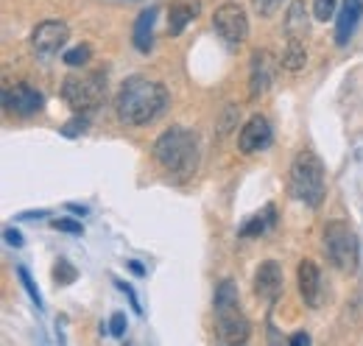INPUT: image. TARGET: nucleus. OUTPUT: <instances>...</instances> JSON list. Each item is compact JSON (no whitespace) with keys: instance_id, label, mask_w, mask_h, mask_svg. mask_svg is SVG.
Listing matches in <instances>:
<instances>
[{"instance_id":"obj_5","label":"nucleus","mask_w":363,"mask_h":346,"mask_svg":"<svg viewBox=\"0 0 363 346\" xmlns=\"http://www.w3.org/2000/svg\"><path fill=\"white\" fill-rule=\"evenodd\" d=\"M324 252L327 260L344 274H355L361 265V240L347 221H330L324 226Z\"/></svg>"},{"instance_id":"obj_27","label":"nucleus","mask_w":363,"mask_h":346,"mask_svg":"<svg viewBox=\"0 0 363 346\" xmlns=\"http://www.w3.org/2000/svg\"><path fill=\"white\" fill-rule=\"evenodd\" d=\"M126 316L123 313H112V318H109V333L115 335V338H123L126 335Z\"/></svg>"},{"instance_id":"obj_31","label":"nucleus","mask_w":363,"mask_h":346,"mask_svg":"<svg viewBox=\"0 0 363 346\" xmlns=\"http://www.w3.org/2000/svg\"><path fill=\"white\" fill-rule=\"evenodd\" d=\"M311 344V335L308 333H296V335H291V346H308Z\"/></svg>"},{"instance_id":"obj_29","label":"nucleus","mask_w":363,"mask_h":346,"mask_svg":"<svg viewBox=\"0 0 363 346\" xmlns=\"http://www.w3.org/2000/svg\"><path fill=\"white\" fill-rule=\"evenodd\" d=\"M238 121V106L235 104H229L227 109H224V118H221V134H227L232 129V123Z\"/></svg>"},{"instance_id":"obj_10","label":"nucleus","mask_w":363,"mask_h":346,"mask_svg":"<svg viewBox=\"0 0 363 346\" xmlns=\"http://www.w3.org/2000/svg\"><path fill=\"white\" fill-rule=\"evenodd\" d=\"M3 106L9 112H14L17 118H31L37 112H43L45 98L40 89H34L31 84H14L3 89Z\"/></svg>"},{"instance_id":"obj_18","label":"nucleus","mask_w":363,"mask_h":346,"mask_svg":"<svg viewBox=\"0 0 363 346\" xmlns=\"http://www.w3.org/2000/svg\"><path fill=\"white\" fill-rule=\"evenodd\" d=\"M282 67L291 70V73H299L305 65H308V48H305V40H288V48L282 53Z\"/></svg>"},{"instance_id":"obj_19","label":"nucleus","mask_w":363,"mask_h":346,"mask_svg":"<svg viewBox=\"0 0 363 346\" xmlns=\"http://www.w3.org/2000/svg\"><path fill=\"white\" fill-rule=\"evenodd\" d=\"M274 213H277V210H274V204H269L263 213H257L249 223H243V226H240V238H260V235H263V232L274 223Z\"/></svg>"},{"instance_id":"obj_32","label":"nucleus","mask_w":363,"mask_h":346,"mask_svg":"<svg viewBox=\"0 0 363 346\" xmlns=\"http://www.w3.org/2000/svg\"><path fill=\"white\" fill-rule=\"evenodd\" d=\"M129 271H132V274H137V277H143V274H145V268H143L140 262H135V260H129Z\"/></svg>"},{"instance_id":"obj_30","label":"nucleus","mask_w":363,"mask_h":346,"mask_svg":"<svg viewBox=\"0 0 363 346\" xmlns=\"http://www.w3.org/2000/svg\"><path fill=\"white\" fill-rule=\"evenodd\" d=\"M3 235H6V243H9V246H23V235H20L17 229H11V226H9Z\"/></svg>"},{"instance_id":"obj_23","label":"nucleus","mask_w":363,"mask_h":346,"mask_svg":"<svg viewBox=\"0 0 363 346\" xmlns=\"http://www.w3.org/2000/svg\"><path fill=\"white\" fill-rule=\"evenodd\" d=\"M313 17L318 23L338 17V0H313Z\"/></svg>"},{"instance_id":"obj_17","label":"nucleus","mask_w":363,"mask_h":346,"mask_svg":"<svg viewBox=\"0 0 363 346\" xmlns=\"http://www.w3.org/2000/svg\"><path fill=\"white\" fill-rule=\"evenodd\" d=\"M282 28H285V37H288V40H305V34H308V28H311L305 0H291V6H288V11H285Z\"/></svg>"},{"instance_id":"obj_20","label":"nucleus","mask_w":363,"mask_h":346,"mask_svg":"<svg viewBox=\"0 0 363 346\" xmlns=\"http://www.w3.org/2000/svg\"><path fill=\"white\" fill-rule=\"evenodd\" d=\"M17 279H20L23 291L31 296V302L43 310V307H45V304H43V294H40V288H37V282H34V277L28 274V268H26V265H17Z\"/></svg>"},{"instance_id":"obj_8","label":"nucleus","mask_w":363,"mask_h":346,"mask_svg":"<svg viewBox=\"0 0 363 346\" xmlns=\"http://www.w3.org/2000/svg\"><path fill=\"white\" fill-rule=\"evenodd\" d=\"M70 40V28L62 23V20H43L31 37H28V45L34 50L37 59H53L65 45Z\"/></svg>"},{"instance_id":"obj_34","label":"nucleus","mask_w":363,"mask_h":346,"mask_svg":"<svg viewBox=\"0 0 363 346\" xmlns=\"http://www.w3.org/2000/svg\"><path fill=\"white\" fill-rule=\"evenodd\" d=\"M45 213H23L20 218H26V221H31V218H43Z\"/></svg>"},{"instance_id":"obj_1","label":"nucleus","mask_w":363,"mask_h":346,"mask_svg":"<svg viewBox=\"0 0 363 346\" xmlns=\"http://www.w3.org/2000/svg\"><path fill=\"white\" fill-rule=\"evenodd\" d=\"M168 101H171V95H168L165 84H160L148 76H129L118 89L115 112L123 126L140 129V126L154 123L168 109Z\"/></svg>"},{"instance_id":"obj_4","label":"nucleus","mask_w":363,"mask_h":346,"mask_svg":"<svg viewBox=\"0 0 363 346\" xmlns=\"http://www.w3.org/2000/svg\"><path fill=\"white\" fill-rule=\"evenodd\" d=\"M291 193L296 201H302L305 207L316 210L321 207L324 196H327V182H324V165L313 151H299L291 162Z\"/></svg>"},{"instance_id":"obj_15","label":"nucleus","mask_w":363,"mask_h":346,"mask_svg":"<svg viewBox=\"0 0 363 346\" xmlns=\"http://www.w3.org/2000/svg\"><path fill=\"white\" fill-rule=\"evenodd\" d=\"M157 14H160L157 6H148V9H143L137 14L135 28H132V43H135V48L140 53H148L154 48V23H157Z\"/></svg>"},{"instance_id":"obj_24","label":"nucleus","mask_w":363,"mask_h":346,"mask_svg":"<svg viewBox=\"0 0 363 346\" xmlns=\"http://www.w3.org/2000/svg\"><path fill=\"white\" fill-rule=\"evenodd\" d=\"M87 126H90L87 115H79V112H76V118H73V121H67V123L62 126V134H65V137H79V134H84V131H87Z\"/></svg>"},{"instance_id":"obj_6","label":"nucleus","mask_w":363,"mask_h":346,"mask_svg":"<svg viewBox=\"0 0 363 346\" xmlns=\"http://www.w3.org/2000/svg\"><path fill=\"white\" fill-rule=\"evenodd\" d=\"M104 95H106V76L104 73H73L62 82L65 104L79 115H87L92 109H98Z\"/></svg>"},{"instance_id":"obj_21","label":"nucleus","mask_w":363,"mask_h":346,"mask_svg":"<svg viewBox=\"0 0 363 346\" xmlns=\"http://www.w3.org/2000/svg\"><path fill=\"white\" fill-rule=\"evenodd\" d=\"M90 59H92V48H90V45H76V48L65 50V56H62V62H65L67 67H84Z\"/></svg>"},{"instance_id":"obj_9","label":"nucleus","mask_w":363,"mask_h":346,"mask_svg":"<svg viewBox=\"0 0 363 346\" xmlns=\"http://www.w3.org/2000/svg\"><path fill=\"white\" fill-rule=\"evenodd\" d=\"M279 67H282V62L274 56L272 50L257 48L252 53V67H249V98L252 101H257L260 95H266L272 89Z\"/></svg>"},{"instance_id":"obj_3","label":"nucleus","mask_w":363,"mask_h":346,"mask_svg":"<svg viewBox=\"0 0 363 346\" xmlns=\"http://www.w3.org/2000/svg\"><path fill=\"white\" fill-rule=\"evenodd\" d=\"M213 316H216V333L224 344H246L252 335V324L240 307V294L232 279H221L213 299Z\"/></svg>"},{"instance_id":"obj_2","label":"nucleus","mask_w":363,"mask_h":346,"mask_svg":"<svg viewBox=\"0 0 363 346\" xmlns=\"http://www.w3.org/2000/svg\"><path fill=\"white\" fill-rule=\"evenodd\" d=\"M151 157L171 182L182 184L199 171V137L184 126H171L154 140Z\"/></svg>"},{"instance_id":"obj_16","label":"nucleus","mask_w":363,"mask_h":346,"mask_svg":"<svg viewBox=\"0 0 363 346\" xmlns=\"http://www.w3.org/2000/svg\"><path fill=\"white\" fill-rule=\"evenodd\" d=\"M199 0H174L168 6V34L179 37L182 31L187 28V23H193L199 17Z\"/></svg>"},{"instance_id":"obj_7","label":"nucleus","mask_w":363,"mask_h":346,"mask_svg":"<svg viewBox=\"0 0 363 346\" xmlns=\"http://www.w3.org/2000/svg\"><path fill=\"white\" fill-rule=\"evenodd\" d=\"M213 28L229 48H238L249 37V17L238 3H224L213 14Z\"/></svg>"},{"instance_id":"obj_12","label":"nucleus","mask_w":363,"mask_h":346,"mask_svg":"<svg viewBox=\"0 0 363 346\" xmlns=\"http://www.w3.org/2000/svg\"><path fill=\"white\" fill-rule=\"evenodd\" d=\"M255 294L260 299L274 304L282 294V268L277 260H266L257 271H255Z\"/></svg>"},{"instance_id":"obj_13","label":"nucleus","mask_w":363,"mask_h":346,"mask_svg":"<svg viewBox=\"0 0 363 346\" xmlns=\"http://www.w3.org/2000/svg\"><path fill=\"white\" fill-rule=\"evenodd\" d=\"M296 282H299V294L311 310H316L321 304V271L313 260H302L296 268Z\"/></svg>"},{"instance_id":"obj_26","label":"nucleus","mask_w":363,"mask_h":346,"mask_svg":"<svg viewBox=\"0 0 363 346\" xmlns=\"http://www.w3.org/2000/svg\"><path fill=\"white\" fill-rule=\"evenodd\" d=\"M53 229L67 232V235H82V232H84L82 223H79V221H70V218H56V221H53Z\"/></svg>"},{"instance_id":"obj_14","label":"nucleus","mask_w":363,"mask_h":346,"mask_svg":"<svg viewBox=\"0 0 363 346\" xmlns=\"http://www.w3.org/2000/svg\"><path fill=\"white\" fill-rule=\"evenodd\" d=\"M363 17V0H344L341 3V11L335 17V45H344L352 40L358 23Z\"/></svg>"},{"instance_id":"obj_28","label":"nucleus","mask_w":363,"mask_h":346,"mask_svg":"<svg viewBox=\"0 0 363 346\" xmlns=\"http://www.w3.org/2000/svg\"><path fill=\"white\" fill-rule=\"evenodd\" d=\"M115 285H118V288H121V291L129 296V302H132V307H135V313L140 316V313H143V304H140V299H137L135 288H132L129 282H123V279H115Z\"/></svg>"},{"instance_id":"obj_25","label":"nucleus","mask_w":363,"mask_h":346,"mask_svg":"<svg viewBox=\"0 0 363 346\" xmlns=\"http://www.w3.org/2000/svg\"><path fill=\"white\" fill-rule=\"evenodd\" d=\"M252 3H255V11H257L260 17H274V14L282 9L285 0H252Z\"/></svg>"},{"instance_id":"obj_33","label":"nucleus","mask_w":363,"mask_h":346,"mask_svg":"<svg viewBox=\"0 0 363 346\" xmlns=\"http://www.w3.org/2000/svg\"><path fill=\"white\" fill-rule=\"evenodd\" d=\"M67 210L76 216H87V207H82V204H67Z\"/></svg>"},{"instance_id":"obj_22","label":"nucleus","mask_w":363,"mask_h":346,"mask_svg":"<svg viewBox=\"0 0 363 346\" xmlns=\"http://www.w3.org/2000/svg\"><path fill=\"white\" fill-rule=\"evenodd\" d=\"M76 277H79V271H76V265H73L70 260H59V262L53 265V279H56V285H73Z\"/></svg>"},{"instance_id":"obj_11","label":"nucleus","mask_w":363,"mask_h":346,"mask_svg":"<svg viewBox=\"0 0 363 346\" xmlns=\"http://www.w3.org/2000/svg\"><path fill=\"white\" fill-rule=\"evenodd\" d=\"M274 140V131H272V123H269V118H263V115H252L249 121H246V126L240 129L238 134V148H240V154H257V151H266L269 145H272Z\"/></svg>"}]
</instances>
